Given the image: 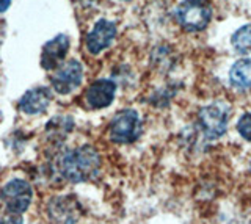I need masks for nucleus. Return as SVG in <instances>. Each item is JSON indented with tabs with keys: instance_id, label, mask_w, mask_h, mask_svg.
Returning <instances> with one entry per match:
<instances>
[{
	"instance_id": "obj_1",
	"label": "nucleus",
	"mask_w": 251,
	"mask_h": 224,
	"mask_svg": "<svg viewBox=\"0 0 251 224\" xmlns=\"http://www.w3.org/2000/svg\"><path fill=\"white\" fill-rule=\"evenodd\" d=\"M58 174L68 182L78 183L93 179L100 169V156L91 146L63 151L55 160Z\"/></svg>"
},
{
	"instance_id": "obj_2",
	"label": "nucleus",
	"mask_w": 251,
	"mask_h": 224,
	"mask_svg": "<svg viewBox=\"0 0 251 224\" xmlns=\"http://www.w3.org/2000/svg\"><path fill=\"white\" fill-rule=\"evenodd\" d=\"M212 6L206 0H184L176 8V21L185 32L196 33L204 30L212 21Z\"/></svg>"
},
{
	"instance_id": "obj_3",
	"label": "nucleus",
	"mask_w": 251,
	"mask_h": 224,
	"mask_svg": "<svg viewBox=\"0 0 251 224\" xmlns=\"http://www.w3.org/2000/svg\"><path fill=\"white\" fill-rule=\"evenodd\" d=\"M231 116V108L223 100L209 104L198 113V124L209 140H217L226 134L227 122Z\"/></svg>"
},
{
	"instance_id": "obj_4",
	"label": "nucleus",
	"mask_w": 251,
	"mask_h": 224,
	"mask_svg": "<svg viewBox=\"0 0 251 224\" xmlns=\"http://www.w3.org/2000/svg\"><path fill=\"white\" fill-rule=\"evenodd\" d=\"M141 134V119L135 110H121L116 113L108 126L110 140L120 144H127L138 140Z\"/></svg>"
},
{
	"instance_id": "obj_5",
	"label": "nucleus",
	"mask_w": 251,
	"mask_h": 224,
	"mask_svg": "<svg viewBox=\"0 0 251 224\" xmlns=\"http://www.w3.org/2000/svg\"><path fill=\"white\" fill-rule=\"evenodd\" d=\"M83 79V67L80 61L69 60L66 63H61L50 77L52 88L58 94H69L75 88L80 87Z\"/></svg>"
},
{
	"instance_id": "obj_6",
	"label": "nucleus",
	"mask_w": 251,
	"mask_h": 224,
	"mask_svg": "<svg viewBox=\"0 0 251 224\" xmlns=\"http://www.w3.org/2000/svg\"><path fill=\"white\" fill-rule=\"evenodd\" d=\"M33 191L30 183L22 179H13L2 188V199L6 205L8 212L24 213L30 207Z\"/></svg>"
},
{
	"instance_id": "obj_7",
	"label": "nucleus",
	"mask_w": 251,
	"mask_h": 224,
	"mask_svg": "<svg viewBox=\"0 0 251 224\" xmlns=\"http://www.w3.org/2000/svg\"><path fill=\"white\" fill-rule=\"evenodd\" d=\"M116 33H118V28L115 25V22L100 19L99 22H96V25L93 27L91 32L86 35V40H85L86 50L93 53V55H98V53L104 52L115 41Z\"/></svg>"
},
{
	"instance_id": "obj_8",
	"label": "nucleus",
	"mask_w": 251,
	"mask_h": 224,
	"mask_svg": "<svg viewBox=\"0 0 251 224\" xmlns=\"http://www.w3.org/2000/svg\"><path fill=\"white\" fill-rule=\"evenodd\" d=\"M116 94L115 82L108 79H99L90 85V88L85 91V102L93 110L105 108L113 102Z\"/></svg>"
},
{
	"instance_id": "obj_9",
	"label": "nucleus",
	"mask_w": 251,
	"mask_h": 224,
	"mask_svg": "<svg viewBox=\"0 0 251 224\" xmlns=\"http://www.w3.org/2000/svg\"><path fill=\"white\" fill-rule=\"evenodd\" d=\"M68 49H69L68 36L66 35L55 36L52 41H49L43 47L41 66L44 69H47V71H50V69H57L63 63V60H65Z\"/></svg>"
},
{
	"instance_id": "obj_10",
	"label": "nucleus",
	"mask_w": 251,
	"mask_h": 224,
	"mask_svg": "<svg viewBox=\"0 0 251 224\" xmlns=\"http://www.w3.org/2000/svg\"><path fill=\"white\" fill-rule=\"evenodd\" d=\"M52 102V91L49 88L39 87L30 90L19 100V110L27 114H39L47 110Z\"/></svg>"
},
{
	"instance_id": "obj_11",
	"label": "nucleus",
	"mask_w": 251,
	"mask_h": 224,
	"mask_svg": "<svg viewBox=\"0 0 251 224\" xmlns=\"http://www.w3.org/2000/svg\"><path fill=\"white\" fill-rule=\"evenodd\" d=\"M47 212L53 224H74L77 221V205L68 198L53 199Z\"/></svg>"
},
{
	"instance_id": "obj_12",
	"label": "nucleus",
	"mask_w": 251,
	"mask_h": 224,
	"mask_svg": "<svg viewBox=\"0 0 251 224\" xmlns=\"http://www.w3.org/2000/svg\"><path fill=\"white\" fill-rule=\"evenodd\" d=\"M229 83L239 91H251V58L235 61L229 69Z\"/></svg>"
},
{
	"instance_id": "obj_13",
	"label": "nucleus",
	"mask_w": 251,
	"mask_h": 224,
	"mask_svg": "<svg viewBox=\"0 0 251 224\" xmlns=\"http://www.w3.org/2000/svg\"><path fill=\"white\" fill-rule=\"evenodd\" d=\"M231 44L234 50L239 53L251 52V24H247L239 30H235L231 38Z\"/></svg>"
},
{
	"instance_id": "obj_14",
	"label": "nucleus",
	"mask_w": 251,
	"mask_h": 224,
	"mask_svg": "<svg viewBox=\"0 0 251 224\" xmlns=\"http://www.w3.org/2000/svg\"><path fill=\"white\" fill-rule=\"evenodd\" d=\"M73 126H74V122L71 118H55L53 121H50L49 124H47V132H50L52 135L58 138H63L73 130Z\"/></svg>"
},
{
	"instance_id": "obj_15",
	"label": "nucleus",
	"mask_w": 251,
	"mask_h": 224,
	"mask_svg": "<svg viewBox=\"0 0 251 224\" xmlns=\"http://www.w3.org/2000/svg\"><path fill=\"white\" fill-rule=\"evenodd\" d=\"M237 130L242 135V138H245L247 141H251V112L240 116L237 122Z\"/></svg>"
},
{
	"instance_id": "obj_16",
	"label": "nucleus",
	"mask_w": 251,
	"mask_h": 224,
	"mask_svg": "<svg viewBox=\"0 0 251 224\" xmlns=\"http://www.w3.org/2000/svg\"><path fill=\"white\" fill-rule=\"evenodd\" d=\"M0 224H22V218L19 213L6 212L5 215L0 216Z\"/></svg>"
},
{
	"instance_id": "obj_17",
	"label": "nucleus",
	"mask_w": 251,
	"mask_h": 224,
	"mask_svg": "<svg viewBox=\"0 0 251 224\" xmlns=\"http://www.w3.org/2000/svg\"><path fill=\"white\" fill-rule=\"evenodd\" d=\"M11 5V0H0V13H5Z\"/></svg>"
},
{
	"instance_id": "obj_18",
	"label": "nucleus",
	"mask_w": 251,
	"mask_h": 224,
	"mask_svg": "<svg viewBox=\"0 0 251 224\" xmlns=\"http://www.w3.org/2000/svg\"><path fill=\"white\" fill-rule=\"evenodd\" d=\"M121 2H130V0H121Z\"/></svg>"
}]
</instances>
